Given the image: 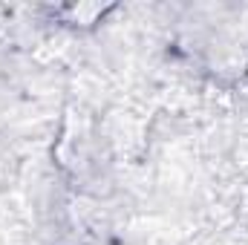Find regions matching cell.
I'll return each mask as SVG.
<instances>
[{"mask_svg":"<svg viewBox=\"0 0 248 245\" xmlns=\"http://www.w3.org/2000/svg\"><path fill=\"white\" fill-rule=\"evenodd\" d=\"M104 9H107V6H98V3H78V6L63 9V17H66V23L90 26V23H95V20L104 15Z\"/></svg>","mask_w":248,"mask_h":245,"instance_id":"1","label":"cell"}]
</instances>
